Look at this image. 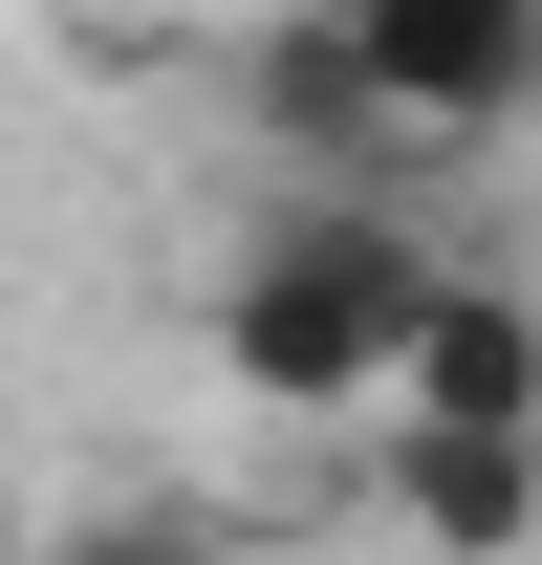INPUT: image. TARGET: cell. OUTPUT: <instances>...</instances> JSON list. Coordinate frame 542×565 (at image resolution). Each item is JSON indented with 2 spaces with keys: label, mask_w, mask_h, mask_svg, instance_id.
<instances>
[{
  "label": "cell",
  "mask_w": 542,
  "mask_h": 565,
  "mask_svg": "<svg viewBox=\"0 0 542 565\" xmlns=\"http://www.w3.org/2000/svg\"><path fill=\"white\" fill-rule=\"evenodd\" d=\"M412 305H434V239H412L391 196H347V174H326L304 217H261V239L217 262L196 349H217V392H239V414H391Z\"/></svg>",
  "instance_id": "cell-1"
},
{
  "label": "cell",
  "mask_w": 542,
  "mask_h": 565,
  "mask_svg": "<svg viewBox=\"0 0 542 565\" xmlns=\"http://www.w3.org/2000/svg\"><path fill=\"white\" fill-rule=\"evenodd\" d=\"M347 44H369L412 152H499L542 109V0H347Z\"/></svg>",
  "instance_id": "cell-2"
},
{
  "label": "cell",
  "mask_w": 542,
  "mask_h": 565,
  "mask_svg": "<svg viewBox=\"0 0 542 565\" xmlns=\"http://www.w3.org/2000/svg\"><path fill=\"white\" fill-rule=\"evenodd\" d=\"M369 500H391L412 565H521V544H542V435H521V414H391Z\"/></svg>",
  "instance_id": "cell-3"
},
{
  "label": "cell",
  "mask_w": 542,
  "mask_h": 565,
  "mask_svg": "<svg viewBox=\"0 0 542 565\" xmlns=\"http://www.w3.org/2000/svg\"><path fill=\"white\" fill-rule=\"evenodd\" d=\"M239 131L304 152V174H412L391 87H369V44H347V0H304V22H261V44H239Z\"/></svg>",
  "instance_id": "cell-4"
},
{
  "label": "cell",
  "mask_w": 542,
  "mask_h": 565,
  "mask_svg": "<svg viewBox=\"0 0 542 565\" xmlns=\"http://www.w3.org/2000/svg\"><path fill=\"white\" fill-rule=\"evenodd\" d=\"M391 414H521V435H542V305H521V282H477V262H434Z\"/></svg>",
  "instance_id": "cell-5"
}]
</instances>
